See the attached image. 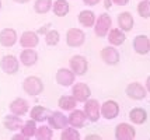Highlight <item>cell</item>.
<instances>
[{"label": "cell", "mask_w": 150, "mask_h": 140, "mask_svg": "<svg viewBox=\"0 0 150 140\" xmlns=\"http://www.w3.org/2000/svg\"><path fill=\"white\" fill-rule=\"evenodd\" d=\"M23 90L27 95L37 97L44 91V81L37 76H28L25 80L23 81Z\"/></svg>", "instance_id": "cell-1"}, {"label": "cell", "mask_w": 150, "mask_h": 140, "mask_svg": "<svg viewBox=\"0 0 150 140\" xmlns=\"http://www.w3.org/2000/svg\"><path fill=\"white\" fill-rule=\"evenodd\" d=\"M111 25H112V20L110 17V14L107 13L101 14L94 23V32H96L98 38H104L105 35L110 32Z\"/></svg>", "instance_id": "cell-2"}, {"label": "cell", "mask_w": 150, "mask_h": 140, "mask_svg": "<svg viewBox=\"0 0 150 140\" xmlns=\"http://www.w3.org/2000/svg\"><path fill=\"white\" fill-rule=\"evenodd\" d=\"M69 65H70V70L76 76H84L88 70V62L84 56L81 55H74L70 58L69 60Z\"/></svg>", "instance_id": "cell-3"}, {"label": "cell", "mask_w": 150, "mask_h": 140, "mask_svg": "<svg viewBox=\"0 0 150 140\" xmlns=\"http://www.w3.org/2000/svg\"><path fill=\"white\" fill-rule=\"evenodd\" d=\"M84 113L90 122H98L100 116H101V105H100V102L97 100L88 98L84 102Z\"/></svg>", "instance_id": "cell-4"}, {"label": "cell", "mask_w": 150, "mask_h": 140, "mask_svg": "<svg viewBox=\"0 0 150 140\" xmlns=\"http://www.w3.org/2000/svg\"><path fill=\"white\" fill-rule=\"evenodd\" d=\"M86 42V34L79 28H70L66 32V44L70 48H79Z\"/></svg>", "instance_id": "cell-5"}, {"label": "cell", "mask_w": 150, "mask_h": 140, "mask_svg": "<svg viewBox=\"0 0 150 140\" xmlns=\"http://www.w3.org/2000/svg\"><path fill=\"white\" fill-rule=\"evenodd\" d=\"M18 67H20V62L13 55H6L0 60V69L6 74H8V76L17 73L18 72Z\"/></svg>", "instance_id": "cell-6"}, {"label": "cell", "mask_w": 150, "mask_h": 140, "mask_svg": "<svg viewBox=\"0 0 150 140\" xmlns=\"http://www.w3.org/2000/svg\"><path fill=\"white\" fill-rule=\"evenodd\" d=\"M72 95L77 102H86L91 97V90L86 83H77V84L73 86Z\"/></svg>", "instance_id": "cell-7"}, {"label": "cell", "mask_w": 150, "mask_h": 140, "mask_svg": "<svg viewBox=\"0 0 150 140\" xmlns=\"http://www.w3.org/2000/svg\"><path fill=\"white\" fill-rule=\"evenodd\" d=\"M118 115H119V104L117 101L108 100L101 105V116L103 118L111 120L114 118H117Z\"/></svg>", "instance_id": "cell-8"}, {"label": "cell", "mask_w": 150, "mask_h": 140, "mask_svg": "<svg viewBox=\"0 0 150 140\" xmlns=\"http://www.w3.org/2000/svg\"><path fill=\"white\" fill-rule=\"evenodd\" d=\"M136 136L135 127L128 123H119L115 127V137L118 140H133Z\"/></svg>", "instance_id": "cell-9"}, {"label": "cell", "mask_w": 150, "mask_h": 140, "mask_svg": "<svg viewBox=\"0 0 150 140\" xmlns=\"http://www.w3.org/2000/svg\"><path fill=\"white\" fill-rule=\"evenodd\" d=\"M17 32L13 28H4L0 31V45L4 48H11L17 42Z\"/></svg>", "instance_id": "cell-10"}, {"label": "cell", "mask_w": 150, "mask_h": 140, "mask_svg": "<svg viewBox=\"0 0 150 140\" xmlns=\"http://www.w3.org/2000/svg\"><path fill=\"white\" fill-rule=\"evenodd\" d=\"M146 93H147V90L142 84H139V83H131L126 87V95L131 100H135V101L143 100L146 97Z\"/></svg>", "instance_id": "cell-11"}, {"label": "cell", "mask_w": 150, "mask_h": 140, "mask_svg": "<svg viewBox=\"0 0 150 140\" xmlns=\"http://www.w3.org/2000/svg\"><path fill=\"white\" fill-rule=\"evenodd\" d=\"M101 59L105 65L115 66L119 63V52L114 46H105L101 51Z\"/></svg>", "instance_id": "cell-12"}, {"label": "cell", "mask_w": 150, "mask_h": 140, "mask_svg": "<svg viewBox=\"0 0 150 140\" xmlns=\"http://www.w3.org/2000/svg\"><path fill=\"white\" fill-rule=\"evenodd\" d=\"M76 74L70 69H59L56 72V83L62 87H69L74 83Z\"/></svg>", "instance_id": "cell-13"}, {"label": "cell", "mask_w": 150, "mask_h": 140, "mask_svg": "<svg viewBox=\"0 0 150 140\" xmlns=\"http://www.w3.org/2000/svg\"><path fill=\"white\" fill-rule=\"evenodd\" d=\"M48 122H49V126L52 129H65L67 125H69V120H67V116H65L63 113L60 112H51V115L48 116Z\"/></svg>", "instance_id": "cell-14"}, {"label": "cell", "mask_w": 150, "mask_h": 140, "mask_svg": "<svg viewBox=\"0 0 150 140\" xmlns=\"http://www.w3.org/2000/svg\"><path fill=\"white\" fill-rule=\"evenodd\" d=\"M39 44V35L34 31H24L20 37V45L23 48H35Z\"/></svg>", "instance_id": "cell-15"}, {"label": "cell", "mask_w": 150, "mask_h": 140, "mask_svg": "<svg viewBox=\"0 0 150 140\" xmlns=\"http://www.w3.org/2000/svg\"><path fill=\"white\" fill-rule=\"evenodd\" d=\"M20 62L27 67L34 66L38 62V53L34 51V48H24V51L20 55Z\"/></svg>", "instance_id": "cell-16"}, {"label": "cell", "mask_w": 150, "mask_h": 140, "mask_svg": "<svg viewBox=\"0 0 150 140\" xmlns=\"http://www.w3.org/2000/svg\"><path fill=\"white\" fill-rule=\"evenodd\" d=\"M67 120H69V125L72 127H83L86 125V120H87V116L83 111L80 109H73L70 111V115L67 116Z\"/></svg>", "instance_id": "cell-17"}, {"label": "cell", "mask_w": 150, "mask_h": 140, "mask_svg": "<svg viewBox=\"0 0 150 140\" xmlns=\"http://www.w3.org/2000/svg\"><path fill=\"white\" fill-rule=\"evenodd\" d=\"M133 48L139 55H146L150 51V39L146 35H137L133 39Z\"/></svg>", "instance_id": "cell-18"}, {"label": "cell", "mask_w": 150, "mask_h": 140, "mask_svg": "<svg viewBox=\"0 0 150 140\" xmlns=\"http://www.w3.org/2000/svg\"><path fill=\"white\" fill-rule=\"evenodd\" d=\"M133 24H135V21H133V17H132L131 13L124 11V13H121L118 15V27H119L121 31H124V32L132 31Z\"/></svg>", "instance_id": "cell-19"}, {"label": "cell", "mask_w": 150, "mask_h": 140, "mask_svg": "<svg viewBox=\"0 0 150 140\" xmlns=\"http://www.w3.org/2000/svg\"><path fill=\"white\" fill-rule=\"evenodd\" d=\"M28 108H30V105L24 98H16L10 104V112L14 115H18V116H23L28 112Z\"/></svg>", "instance_id": "cell-20"}, {"label": "cell", "mask_w": 150, "mask_h": 140, "mask_svg": "<svg viewBox=\"0 0 150 140\" xmlns=\"http://www.w3.org/2000/svg\"><path fill=\"white\" fill-rule=\"evenodd\" d=\"M23 123H24L23 119L18 118V115H14V113L7 115V116H4V119H3V125H4V127L8 129V130H11V132H14V130H20L21 126H23Z\"/></svg>", "instance_id": "cell-21"}, {"label": "cell", "mask_w": 150, "mask_h": 140, "mask_svg": "<svg viewBox=\"0 0 150 140\" xmlns=\"http://www.w3.org/2000/svg\"><path fill=\"white\" fill-rule=\"evenodd\" d=\"M107 35H108V41H110V44H111L112 46H121L125 42V39H126L125 32L121 31L119 28H112V30H110V32L107 34Z\"/></svg>", "instance_id": "cell-22"}, {"label": "cell", "mask_w": 150, "mask_h": 140, "mask_svg": "<svg viewBox=\"0 0 150 140\" xmlns=\"http://www.w3.org/2000/svg\"><path fill=\"white\" fill-rule=\"evenodd\" d=\"M51 115V111L48 109V108L42 107V105H37V107H34L31 109V112H30V116H31V119H34L35 122H44V120L48 119V116Z\"/></svg>", "instance_id": "cell-23"}, {"label": "cell", "mask_w": 150, "mask_h": 140, "mask_svg": "<svg viewBox=\"0 0 150 140\" xmlns=\"http://www.w3.org/2000/svg\"><path fill=\"white\" fill-rule=\"evenodd\" d=\"M129 119L135 125H143L144 122L147 120V112L144 111L143 108H133L129 112Z\"/></svg>", "instance_id": "cell-24"}, {"label": "cell", "mask_w": 150, "mask_h": 140, "mask_svg": "<svg viewBox=\"0 0 150 140\" xmlns=\"http://www.w3.org/2000/svg\"><path fill=\"white\" fill-rule=\"evenodd\" d=\"M96 15L93 13L91 10H83V11H80L79 14V23L86 28H91L94 27V23H96Z\"/></svg>", "instance_id": "cell-25"}, {"label": "cell", "mask_w": 150, "mask_h": 140, "mask_svg": "<svg viewBox=\"0 0 150 140\" xmlns=\"http://www.w3.org/2000/svg\"><path fill=\"white\" fill-rule=\"evenodd\" d=\"M52 10L55 15L58 17H65L69 14V10H70V6L66 0H56L55 3H52Z\"/></svg>", "instance_id": "cell-26"}, {"label": "cell", "mask_w": 150, "mask_h": 140, "mask_svg": "<svg viewBox=\"0 0 150 140\" xmlns=\"http://www.w3.org/2000/svg\"><path fill=\"white\" fill-rule=\"evenodd\" d=\"M58 105L63 111H73L74 108L77 107V101L73 98V95H63V97L59 98Z\"/></svg>", "instance_id": "cell-27"}, {"label": "cell", "mask_w": 150, "mask_h": 140, "mask_svg": "<svg viewBox=\"0 0 150 140\" xmlns=\"http://www.w3.org/2000/svg\"><path fill=\"white\" fill-rule=\"evenodd\" d=\"M21 133L25 136L27 139H30V137H34L35 136V132H37V122L34 119H30L24 122L23 123V126H21Z\"/></svg>", "instance_id": "cell-28"}, {"label": "cell", "mask_w": 150, "mask_h": 140, "mask_svg": "<svg viewBox=\"0 0 150 140\" xmlns=\"http://www.w3.org/2000/svg\"><path fill=\"white\" fill-rule=\"evenodd\" d=\"M52 8V0H35L34 10L38 14H46Z\"/></svg>", "instance_id": "cell-29"}, {"label": "cell", "mask_w": 150, "mask_h": 140, "mask_svg": "<svg viewBox=\"0 0 150 140\" xmlns=\"http://www.w3.org/2000/svg\"><path fill=\"white\" fill-rule=\"evenodd\" d=\"M53 136V130L51 126H39L37 127L35 137L38 140H49Z\"/></svg>", "instance_id": "cell-30"}, {"label": "cell", "mask_w": 150, "mask_h": 140, "mask_svg": "<svg viewBox=\"0 0 150 140\" xmlns=\"http://www.w3.org/2000/svg\"><path fill=\"white\" fill-rule=\"evenodd\" d=\"M60 41V34L56 30H49L45 34V42L48 46H56Z\"/></svg>", "instance_id": "cell-31"}, {"label": "cell", "mask_w": 150, "mask_h": 140, "mask_svg": "<svg viewBox=\"0 0 150 140\" xmlns=\"http://www.w3.org/2000/svg\"><path fill=\"white\" fill-rule=\"evenodd\" d=\"M137 13L143 18H150V0H143L137 4Z\"/></svg>", "instance_id": "cell-32"}, {"label": "cell", "mask_w": 150, "mask_h": 140, "mask_svg": "<svg viewBox=\"0 0 150 140\" xmlns=\"http://www.w3.org/2000/svg\"><path fill=\"white\" fill-rule=\"evenodd\" d=\"M62 140H79L80 139V133H79L76 129H72V127L66 126L63 129V132L60 134Z\"/></svg>", "instance_id": "cell-33"}, {"label": "cell", "mask_w": 150, "mask_h": 140, "mask_svg": "<svg viewBox=\"0 0 150 140\" xmlns=\"http://www.w3.org/2000/svg\"><path fill=\"white\" fill-rule=\"evenodd\" d=\"M112 3H115L117 6H126L129 3V0H112Z\"/></svg>", "instance_id": "cell-34"}, {"label": "cell", "mask_w": 150, "mask_h": 140, "mask_svg": "<svg viewBox=\"0 0 150 140\" xmlns=\"http://www.w3.org/2000/svg\"><path fill=\"white\" fill-rule=\"evenodd\" d=\"M83 1H84V4H87V6H96L101 0H83Z\"/></svg>", "instance_id": "cell-35"}, {"label": "cell", "mask_w": 150, "mask_h": 140, "mask_svg": "<svg viewBox=\"0 0 150 140\" xmlns=\"http://www.w3.org/2000/svg\"><path fill=\"white\" fill-rule=\"evenodd\" d=\"M49 28H51V25H44V27L38 31V35H39V34H46L48 31H49Z\"/></svg>", "instance_id": "cell-36"}, {"label": "cell", "mask_w": 150, "mask_h": 140, "mask_svg": "<svg viewBox=\"0 0 150 140\" xmlns=\"http://www.w3.org/2000/svg\"><path fill=\"white\" fill-rule=\"evenodd\" d=\"M13 140H27V137L23 133H20V134H14V136H13Z\"/></svg>", "instance_id": "cell-37"}, {"label": "cell", "mask_w": 150, "mask_h": 140, "mask_svg": "<svg viewBox=\"0 0 150 140\" xmlns=\"http://www.w3.org/2000/svg\"><path fill=\"white\" fill-rule=\"evenodd\" d=\"M112 6V0H104V7L108 10V8H111Z\"/></svg>", "instance_id": "cell-38"}, {"label": "cell", "mask_w": 150, "mask_h": 140, "mask_svg": "<svg viewBox=\"0 0 150 140\" xmlns=\"http://www.w3.org/2000/svg\"><path fill=\"white\" fill-rule=\"evenodd\" d=\"M86 139H87V140H91V139L100 140L101 137H100V136H97V134H88V136H86Z\"/></svg>", "instance_id": "cell-39"}, {"label": "cell", "mask_w": 150, "mask_h": 140, "mask_svg": "<svg viewBox=\"0 0 150 140\" xmlns=\"http://www.w3.org/2000/svg\"><path fill=\"white\" fill-rule=\"evenodd\" d=\"M146 90L150 93V76L147 77V80H146Z\"/></svg>", "instance_id": "cell-40"}, {"label": "cell", "mask_w": 150, "mask_h": 140, "mask_svg": "<svg viewBox=\"0 0 150 140\" xmlns=\"http://www.w3.org/2000/svg\"><path fill=\"white\" fill-rule=\"evenodd\" d=\"M13 1H16V3H20V4H24V3H28L30 0H13Z\"/></svg>", "instance_id": "cell-41"}, {"label": "cell", "mask_w": 150, "mask_h": 140, "mask_svg": "<svg viewBox=\"0 0 150 140\" xmlns=\"http://www.w3.org/2000/svg\"><path fill=\"white\" fill-rule=\"evenodd\" d=\"M1 6H3V4H1V0H0V10H1Z\"/></svg>", "instance_id": "cell-42"}]
</instances>
